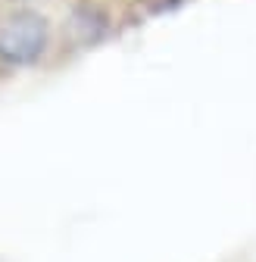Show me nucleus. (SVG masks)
Listing matches in <instances>:
<instances>
[{
  "mask_svg": "<svg viewBox=\"0 0 256 262\" xmlns=\"http://www.w3.org/2000/svg\"><path fill=\"white\" fill-rule=\"evenodd\" d=\"M56 53V22L41 7L7 4L0 10V69L28 72L47 66Z\"/></svg>",
  "mask_w": 256,
  "mask_h": 262,
  "instance_id": "nucleus-1",
  "label": "nucleus"
},
{
  "mask_svg": "<svg viewBox=\"0 0 256 262\" xmlns=\"http://www.w3.org/2000/svg\"><path fill=\"white\" fill-rule=\"evenodd\" d=\"M7 4H19V7H41V10H47L50 4H56V0H7Z\"/></svg>",
  "mask_w": 256,
  "mask_h": 262,
  "instance_id": "nucleus-2",
  "label": "nucleus"
},
{
  "mask_svg": "<svg viewBox=\"0 0 256 262\" xmlns=\"http://www.w3.org/2000/svg\"><path fill=\"white\" fill-rule=\"evenodd\" d=\"M97 4H103L106 10H113V7H128V4H138V0H97Z\"/></svg>",
  "mask_w": 256,
  "mask_h": 262,
  "instance_id": "nucleus-3",
  "label": "nucleus"
}]
</instances>
